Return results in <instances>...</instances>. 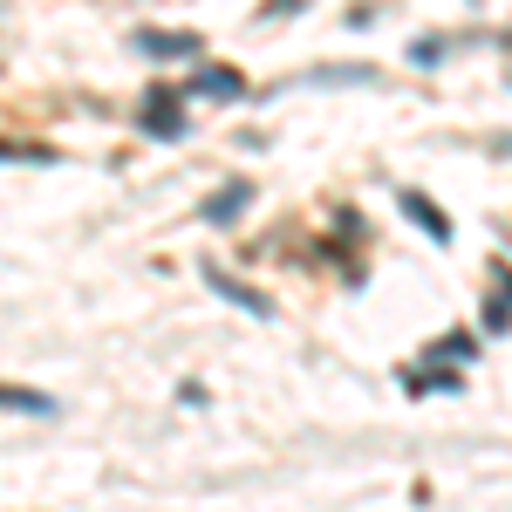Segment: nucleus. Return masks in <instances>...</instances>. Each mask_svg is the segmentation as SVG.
Listing matches in <instances>:
<instances>
[{
    "label": "nucleus",
    "instance_id": "1",
    "mask_svg": "<svg viewBox=\"0 0 512 512\" xmlns=\"http://www.w3.org/2000/svg\"><path fill=\"white\" fill-rule=\"evenodd\" d=\"M144 130H151V137H178V130H185V117H178V96H171V89H158V96H151V103H144Z\"/></svg>",
    "mask_w": 512,
    "mask_h": 512
},
{
    "label": "nucleus",
    "instance_id": "2",
    "mask_svg": "<svg viewBox=\"0 0 512 512\" xmlns=\"http://www.w3.org/2000/svg\"><path fill=\"white\" fill-rule=\"evenodd\" d=\"M403 212H410V219H417V226H424V233H431L437 246L451 239V219H444V212H437V205H431L424 192H403Z\"/></svg>",
    "mask_w": 512,
    "mask_h": 512
},
{
    "label": "nucleus",
    "instance_id": "3",
    "mask_svg": "<svg viewBox=\"0 0 512 512\" xmlns=\"http://www.w3.org/2000/svg\"><path fill=\"white\" fill-rule=\"evenodd\" d=\"M144 55H198V35H164V28H144L137 35Z\"/></svg>",
    "mask_w": 512,
    "mask_h": 512
},
{
    "label": "nucleus",
    "instance_id": "4",
    "mask_svg": "<svg viewBox=\"0 0 512 512\" xmlns=\"http://www.w3.org/2000/svg\"><path fill=\"white\" fill-rule=\"evenodd\" d=\"M192 89H205V96H239V76H226V69H198Z\"/></svg>",
    "mask_w": 512,
    "mask_h": 512
},
{
    "label": "nucleus",
    "instance_id": "5",
    "mask_svg": "<svg viewBox=\"0 0 512 512\" xmlns=\"http://www.w3.org/2000/svg\"><path fill=\"white\" fill-rule=\"evenodd\" d=\"M239 205H246V185H226V192H219V198H212V205H205V219L219 226V219H233Z\"/></svg>",
    "mask_w": 512,
    "mask_h": 512
},
{
    "label": "nucleus",
    "instance_id": "6",
    "mask_svg": "<svg viewBox=\"0 0 512 512\" xmlns=\"http://www.w3.org/2000/svg\"><path fill=\"white\" fill-rule=\"evenodd\" d=\"M0 410H48V396H35V390H0Z\"/></svg>",
    "mask_w": 512,
    "mask_h": 512
}]
</instances>
